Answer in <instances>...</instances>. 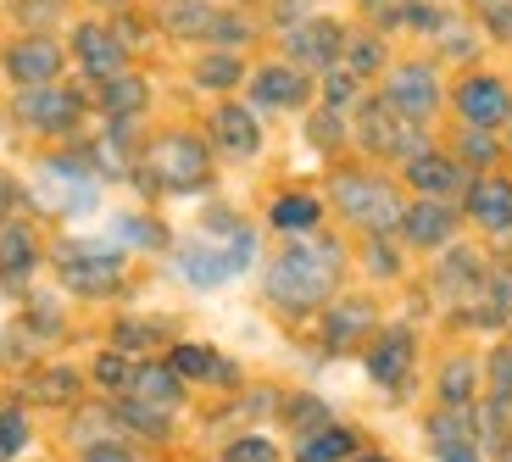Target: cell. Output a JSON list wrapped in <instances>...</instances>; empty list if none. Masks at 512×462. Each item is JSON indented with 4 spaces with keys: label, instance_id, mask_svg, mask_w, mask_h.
<instances>
[{
    "label": "cell",
    "instance_id": "1",
    "mask_svg": "<svg viewBox=\"0 0 512 462\" xmlns=\"http://www.w3.org/2000/svg\"><path fill=\"white\" fill-rule=\"evenodd\" d=\"M340 268H346V251L329 240V234H301L268 262L262 273V290H268L273 307H284L290 318H307L318 312L323 301L334 296V284H340Z\"/></svg>",
    "mask_w": 512,
    "mask_h": 462
},
{
    "label": "cell",
    "instance_id": "2",
    "mask_svg": "<svg viewBox=\"0 0 512 462\" xmlns=\"http://www.w3.org/2000/svg\"><path fill=\"white\" fill-rule=\"evenodd\" d=\"M140 179L156 184L167 195H190L212 184V145L201 134H184V129H167L145 145L140 156Z\"/></svg>",
    "mask_w": 512,
    "mask_h": 462
},
{
    "label": "cell",
    "instance_id": "3",
    "mask_svg": "<svg viewBox=\"0 0 512 462\" xmlns=\"http://www.w3.org/2000/svg\"><path fill=\"white\" fill-rule=\"evenodd\" d=\"M251 257H256V234L234 229V234H201V240H184L179 251H173V268H179V279L195 284V290H218V284L234 279V273H245Z\"/></svg>",
    "mask_w": 512,
    "mask_h": 462
},
{
    "label": "cell",
    "instance_id": "4",
    "mask_svg": "<svg viewBox=\"0 0 512 462\" xmlns=\"http://www.w3.org/2000/svg\"><path fill=\"white\" fill-rule=\"evenodd\" d=\"M334 212L351 223V229H362L368 240H379V234H396L401 229V195L390 179H379V173H340L334 179Z\"/></svg>",
    "mask_w": 512,
    "mask_h": 462
},
{
    "label": "cell",
    "instance_id": "5",
    "mask_svg": "<svg viewBox=\"0 0 512 462\" xmlns=\"http://www.w3.org/2000/svg\"><path fill=\"white\" fill-rule=\"evenodd\" d=\"M56 279L73 290V296H112L117 284H123V251L112 245H90V240H62L56 245Z\"/></svg>",
    "mask_w": 512,
    "mask_h": 462
},
{
    "label": "cell",
    "instance_id": "6",
    "mask_svg": "<svg viewBox=\"0 0 512 462\" xmlns=\"http://www.w3.org/2000/svg\"><path fill=\"white\" fill-rule=\"evenodd\" d=\"M357 145L362 151H373V156H396V162H412V156L423 151V134H418V123H407V117L396 112V106L384 101H362L357 106Z\"/></svg>",
    "mask_w": 512,
    "mask_h": 462
},
{
    "label": "cell",
    "instance_id": "7",
    "mask_svg": "<svg viewBox=\"0 0 512 462\" xmlns=\"http://www.w3.org/2000/svg\"><path fill=\"white\" fill-rule=\"evenodd\" d=\"M12 112H17V123H23V129H34V134H73L78 117H84V95L67 90L62 78H56V84L17 90Z\"/></svg>",
    "mask_w": 512,
    "mask_h": 462
},
{
    "label": "cell",
    "instance_id": "8",
    "mask_svg": "<svg viewBox=\"0 0 512 462\" xmlns=\"http://www.w3.org/2000/svg\"><path fill=\"white\" fill-rule=\"evenodd\" d=\"M39 201L73 218V212H90L95 206V167L84 156H51L39 162Z\"/></svg>",
    "mask_w": 512,
    "mask_h": 462
},
{
    "label": "cell",
    "instance_id": "9",
    "mask_svg": "<svg viewBox=\"0 0 512 462\" xmlns=\"http://www.w3.org/2000/svg\"><path fill=\"white\" fill-rule=\"evenodd\" d=\"M284 51H290V62L301 67V73H329L334 62H340V51H346V28L334 23V17H295L290 28H284Z\"/></svg>",
    "mask_w": 512,
    "mask_h": 462
},
{
    "label": "cell",
    "instance_id": "10",
    "mask_svg": "<svg viewBox=\"0 0 512 462\" xmlns=\"http://www.w3.org/2000/svg\"><path fill=\"white\" fill-rule=\"evenodd\" d=\"M384 101L396 106L407 123H429L440 106V73L429 62H401L390 67V78H384Z\"/></svg>",
    "mask_w": 512,
    "mask_h": 462
},
{
    "label": "cell",
    "instance_id": "11",
    "mask_svg": "<svg viewBox=\"0 0 512 462\" xmlns=\"http://www.w3.org/2000/svg\"><path fill=\"white\" fill-rule=\"evenodd\" d=\"M67 67V45L51 34H23L6 51V78H12L17 90H34V84H56Z\"/></svg>",
    "mask_w": 512,
    "mask_h": 462
},
{
    "label": "cell",
    "instance_id": "12",
    "mask_svg": "<svg viewBox=\"0 0 512 462\" xmlns=\"http://www.w3.org/2000/svg\"><path fill=\"white\" fill-rule=\"evenodd\" d=\"M407 184L423 195V201H457V195H468L474 173H468L457 156L435 151V145H423V151L407 162Z\"/></svg>",
    "mask_w": 512,
    "mask_h": 462
},
{
    "label": "cell",
    "instance_id": "13",
    "mask_svg": "<svg viewBox=\"0 0 512 462\" xmlns=\"http://www.w3.org/2000/svg\"><path fill=\"white\" fill-rule=\"evenodd\" d=\"M73 62L106 84V78L128 73V45H123V34L106 28V23H78L73 28Z\"/></svg>",
    "mask_w": 512,
    "mask_h": 462
},
{
    "label": "cell",
    "instance_id": "14",
    "mask_svg": "<svg viewBox=\"0 0 512 462\" xmlns=\"http://www.w3.org/2000/svg\"><path fill=\"white\" fill-rule=\"evenodd\" d=\"M457 112L468 129H496V123H507L512 117V90L501 84V78L490 73H474L457 84Z\"/></svg>",
    "mask_w": 512,
    "mask_h": 462
},
{
    "label": "cell",
    "instance_id": "15",
    "mask_svg": "<svg viewBox=\"0 0 512 462\" xmlns=\"http://www.w3.org/2000/svg\"><path fill=\"white\" fill-rule=\"evenodd\" d=\"M412 357H418V340H412V329H379L368 340V373H373V385L384 390H401L407 385V373H412Z\"/></svg>",
    "mask_w": 512,
    "mask_h": 462
},
{
    "label": "cell",
    "instance_id": "16",
    "mask_svg": "<svg viewBox=\"0 0 512 462\" xmlns=\"http://www.w3.org/2000/svg\"><path fill=\"white\" fill-rule=\"evenodd\" d=\"M307 95H312V78L295 62H268L251 73V101L268 106V112H295V106H307Z\"/></svg>",
    "mask_w": 512,
    "mask_h": 462
},
{
    "label": "cell",
    "instance_id": "17",
    "mask_svg": "<svg viewBox=\"0 0 512 462\" xmlns=\"http://www.w3.org/2000/svg\"><path fill=\"white\" fill-rule=\"evenodd\" d=\"M401 240L418 245V251H440V245L457 240V212H451V201H412L407 212H401Z\"/></svg>",
    "mask_w": 512,
    "mask_h": 462
},
{
    "label": "cell",
    "instance_id": "18",
    "mask_svg": "<svg viewBox=\"0 0 512 462\" xmlns=\"http://www.w3.org/2000/svg\"><path fill=\"white\" fill-rule=\"evenodd\" d=\"M39 273V240L28 223L6 218L0 223V290H28V279Z\"/></svg>",
    "mask_w": 512,
    "mask_h": 462
},
{
    "label": "cell",
    "instance_id": "19",
    "mask_svg": "<svg viewBox=\"0 0 512 462\" xmlns=\"http://www.w3.org/2000/svg\"><path fill=\"white\" fill-rule=\"evenodd\" d=\"M212 145H218L223 156H256L262 151V123H256V112L251 106H240V101H223L218 112H212Z\"/></svg>",
    "mask_w": 512,
    "mask_h": 462
},
{
    "label": "cell",
    "instance_id": "20",
    "mask_svg": "<svg viewBox=\"0 0 512 462\" xmlns=\"http://www.w3.org/2000/svg\"><path fill=\"white\" fill-rule=\"evenodd\" d=\"M423 429H429V446H435L440 462H479V435H474V424H468V412L440 407Z\"/></svg>",
    "mask_w": 512,
    "mask_h": 462
},
{
    "label": "cell",
    "instance_id": "21",
    "mask_svg": "<svg viewBox=\"0 0 512 462\" xmlns=\"http://www.w3.org/2000/svg\"><path fill=\"white\" fill-rule=\"evenodd\" d=\"M462 206H468V218L485 234H512V184L507 179H474Z\"/></svg>",
    "mask_w": 512,
    "mask_h": 462
},
{
    "label": "cell",
    "instance_id": "22",
    "mask_svg": "<svg viewBox=\"0 0 512 462\" xmlns=\"http://www.w3.org/2000/svg\"><path fill=\"white\" fill-rule=\"evenodd\" d=\"M123 396H134V401H145V407H179L184 401V379L167 362H134V373H128V390Z\"/></svg>",
    "mask_w": 512,
    "mask_h": 462
},
{
    "label": "cell",
    "instance_id": "23",
    "mask_svg": "<svg viewBox=\"0 0 512 462\" xmlns=\"http://www.w3.org/2000/svg\"><path fill=\"white\" fill-rule=\"evenodd\" d=\"M268 223H273L279 234H290V240H301V234H318V229H323V201H318L312 190H284V195H273Z\"/></svg>",
    "mask_w": 512,
    "mask_h": 462
},
{
    "label": "cell",
    "instance_id": "24",
    "mask_svg": "<svg viewBox=\"0 0 512 462\" xmlns=\"http://www.w3.org/2000/svg\"><path fill=\"white\" fill-rule=\"evenodd\" d=\"M167 368L179 379H195V385H240V368L223 362L212 346H173L167 351Z\"/></svg>",
    "mask_w": 512,
    "mask_h": 462
},
{
    "label": "cell",
    "instance_id": "25",
    "mask_svg": "<svg viewBox=\"0 0 512 462\" xmlns=\"http://www.w3.org/2000/svg\"><path fill=\"white\" fill-rule=\"evenodd\" d=\"M373 334V307L368 301H340L334 312H323V346L329 351H351L357 340Z\"/></svg>",
    "mask_w": 512,
    "mask_h": 462
},
{
    "label": "cell",
    "instance_id": "26",
    "mask_svg": "<svg viewBox=\"0 0 512 462\" xmlns=\"http://www.w3.org/2000/svg\"><path fill=\"white\" fill-rule=\"evenodd\" d=\"M357 451H362L357 429L323 424V429H312V435H301V446H295V462H351Z\"/></svg>",
    "mask_w": 512,
    "mask_h": 462
},
{
    "label": "cell",
    "instance_id": "27",
    "mask_svg": "<svg viewBox=\"0 0 512 462\" xmlns=\"http://www.w3.org/2000/svg\"><path fill=\"white\" fill-rule=\"evenodd\" d=\"M162 28L173 39H212V23H218V6L212 0H162Z\"/></svg>",
    "mask_w": 512,
    "mask_h": 462
},
{
    "label": "cell",
    "instance_id": "28",
    "mask_svg": "<svg viewBox=\"0 0 512 462\" xmlns=\"http://www.w3.org/2000/svg\"><path fill=\"white\" fill-rule=\"evenodd\" d=\"M145 101H151V90H145V78H134V73H117L101 84V112L112 117V123H134V117L145 112Z\"/></svg>",
    "mask_w": 512,
    "mask_h": 462
},
{
    "label": "cell",
    "instance_id": "29",
    "mask_svg": "<svg viewBox=\"0 0 512 462\" xmlns=\"http://www.w3.org/2000/svg\"><path fill=\"white\" fill-rule=\"evenodd\" d=\"M474 390H479V368L468 357H451L446 368H440V407L468 412L474 407Z\"/></svg>",
    "mask_w": 512,
    "mask_h": 462
},
{
    "label": "cell",
    "instance_id": "30",
    "mask_svg": "<svg viewBox=\"0 0 512 462\" xmlns=\"http://www.w3.org/2000/svg\"><path fill=\"white\" fill-rule=\"evenodd\" d=\"M240 78H245V62H240V51H212V56H201L195 62V84L201 90H240Z\"/></svg>",
    "mask_w": 512,
    "mask_h": 462
},
{
    "label": "cell",
    "instance_id": "31",
    "mask_svg": "<svg viewBox=\"0 0 512 462\" xmlns=\"http://www.w3.org/2000/svg\"><path fill=\"white\" fill-rule=\"evenodd\" d=\"M323 106H329V112H340V117H346L351 106H362V78L351 73V67L334 62L329 73H323Z\"/></svg>",
    "mask_w": 512,
    "mask_h": 462
},
{
    "label": "cell",
    "instance_id": "32",
    "mask_svg": "<svg viewBox=\"0 0 512 462\" xmlns=\"http://www.w3.org/2000/svg\"><path fill=\"white\" fill-rule=\"evenodd\" d=\"M340 67H351L357 78L379 73V67H384V39H379V34H346V51H340Z\"/></svg>",
    "mask_w": 512,
    "mask_h": 462
},
{
    "label": "cell",
    "instance_id": "33",
    "mask_svg": "<svg viewBox=\"0 0 512 462\" xmlns=\"http://www.w3.org/2000/svg\"><path fill=\"white\" fill-rule=\"evenodd\" d=\"M28 440H34L28 412L23 407H6V412H0V462H17L28 451Z\"/></svg>",
    "mask_w": 512,
    "mask_h": 462
},
{
    "label": "cell",
    "instance_id": "34",
    "mask_svg": "<svg viewBox=\"0 0 512 462\" xmlns=\"http://www.w3.org/2000/svg\"><path fill=\"white\" fill-rule=\"evenodd\" d=\"M34 396L45 401V407H73V401H78V373H67V368L39 373V379H34Z\"/></svg>",
    "mask_w": 512,
    "mask_h": 462
},
{
    "label": "cell",
    "instance_id": "35",
    "mask_svg": "<svg viewBox=\"0 0 512 462\" xmlns=\"http://www.w3.org/2000/svg\"><path fill=\"white\" fill-rule=\"evenodd\" d=\"M218 462H279V446H273L268 435H240V440L223 446Z\"/></svg>",
    "mask_w": 512,
    "mask_h": 462
},
{
    "label": "cell",
    "instance_id": "36",
    "mask_svg": "<svg viewBox=\"0 0 512 462\" xmlns=\"http://www.w3.org/2000/svg\"><path fill=\"white\" fill-rule=\"evenodd\" d=\"M457 162L462 167H468V173H474V167H490V162H496V156H501V145L496 140H490V129H468V134H462V145H457Z\"/></svg>",
    "mask_w": 512,
    "mask_h": 462
},
{
    "label": "cell",
    "instance_id": "37",
    "mask_svg": "<svg viewBox=\"0 0 512 462\" xmlns=\"http://www.w3.org/2000/svg\"><path fill=\"white\" fill-rule=\"evenodd\" d=\"M117 240L140 245V251H156V245H167V234L156 229V218H117Z\"/></svg>",
    "mask_w": 512,
    "mask_h": 462
},
{
    "label": "cell",
    "instance_id": "38",
    "mask_svg": "<svg viewBox=\"0 0 512 462\" xmlns=\"http://www.w3.org/2000/svg\"><path fill=\"white\" fill-rule=\"evenodd\" d=\"M284 418H290L301 435H312V429H323V424H334L329 418V407H323L318 396H295V407H284Z\"/></svg>",
    "mask_w": 512,
    "mask_h": 462
},
{
    "label": "cell",
    "instance_id": "39",
    "mask_svg": "<svg viewBox=\"0 0 512 462\" xmlns=\"http://www.w3.org/2000/svg\"><path fill=\"white\" fill-rule=\"evenodd\" d=\"M128 373H134V362H128L123 351H101V362H95V385L128 390Z\"/></svg>",
    "mask_w": 512,
    "mask_h": 462
},
{
    "label": "cell",
    "instance_id": "40",
    "mask_svg": "<svg viewBox=\"0 0 512 462\" xmlns=\"http://www.w3.org/2000/svg\"><path fill=\"white\" fill-rule=\"evenodd\" d=\"M474 17L496 39H512V0H474Z\"/></svg>",
    "mask_w": 512,
    "mask_h": 462
},
{
    "label": "cell",
    "instance_id": "41",
    "mask_svg": "<svg viewBox=\"0 0 512 462\" xmlns=\"http://www.w3.org/2000/svg\"><path fill=\"white\" fill-rule=\"evenodd\" d=\"M245 39H251V23L234 12H218V23H212V45H223V51H240Z\"/></svg>",
    "mask_w": 512,
    "mask_h": 462
},
{
    "label": "cell",
    "instance_id": "42",
    "mask_svg": "<svg viewBox=\"0 0 512 462\" xmlns=\"http://www.w3.org/2000/svg\"><path fill=\"white\" fill-rule=\"evenodd\" d=\"M485 373H490V390H496V396H512V346H496V351H490Z\"/></svg>",
    "mask_w": 512,
    "mask_h": 462
},
{
    "label": "cell",
    "instance_id": "43",
    "mask_svg": "<svg viewBox=\"0 0 512 462\" xmlns=\"http://www.w3.org/2000/svg\"><path fill=\"white\" fill-rule=\"evenodd\" d=\"M78 462H140V457H134V446H128V440H90Z\"/></svg>",
    "mask_w": 512,
    "mask_h": 462
},
{
    "label": "cell",
    "instance_id": "44",
    "mask_svg": "<svg viewBox=\"0 0 512 462\" xmlns=\"http://www.w3.org/2000/svg\"><path fill=\"white\" fill-rule=\"evenodd\" d=\"M435 34H440V45H446L451 56H474V51H479L474 39H468V28H451L446 17H440V28H435Z\"/></svg>",
    "mask_w": 512,
    "mask_h": 462
},
{
    "label": "cell",
    "instance_id": "45",
    "mask_svg": "<svg viewBox=\"0 0 512 462\" xmlns=\"http://www.w3.org/2000/svg\"><path fill=\"white\" fill-rule=\"evenodd\" d=\"M312 140H318V145H340V112H329V106H323V112L318 117H312Z\"/></svg>",
    "mask_w": 512,
    "mask_h": 462
},
{
    "label": "cell",
    "instance_id": "46",
    "mask_svg": "<svg viewBox=\"0 0 512 462\" xmlns=\"http://www.w3.org/2000/svg\"><path fill=\"white\" fill-rule=\"evenodd\" d=\"M12 201H17V184L0 173V223H6V212H12Z\"/></svg>",
    "mask_w": 512,
    "mask_h": 462
},
{
    "label": "cell",
    "instance_id": "47",
    "mask_svg": "<svg viewBox=\"0 0 512 462\" xmlns=\"http://www.w3.org/2000/svg\"><path fill=\"white\" fill-rule=\"evenodd\" d=\"M351 462H396V457H384V451H357Z\"/></svg>",
    "mask_w": 512,
    "mask_h": 462
},
{
    "label": "cell",
    "instance_id": "48",
    "mask_svg": "<svg viewBox=\"0 0 512 462\" xmlns=\"http://www.w3.org/2000/svg\"><path fill=\"white\" fill-rule=\"evenodd\" d=\"M301 6H307V0H284V6H279V17L290 12V23H295V12H301Z\"/></svg>",
    "mask_w": 512,
    "mask_h": 462
},
{
    "label": "cell",
    "instance_id": "49",
    "mask_svg": "<svg viewBox=\"0 0 512 462\" xmlns=\"http://www.w3.org/2000/svg\"><path fill=\"white\" fill-rule=\"evenodd\" d=\"M362 6H368V12H384V6H396V0H362Z\"/></svg>",
    "mask_w": 512,
    "mask_h": 462
},
{
    "label": "cell",
    "instance_id": "50",
    "mask_svg": "<svg viewBox=\"0 0 512 462\" xmlns=\"http://www.w3.org/2000/svg\"><path fill=\"white\" fill-rule=\"evenodd\" d=\"M95 6H128V0H95Z\"/></svg>",
    "mask_w": 512,
    "mask_h": 462
},
{
    "label": "cell",
    "instance_id": "51",
    "mask_svg": "<svg viewBox=\"0 0 512 462\" xmlns=\"http://www.w3.org/2000/svg\"><path fill=\"white\" fill-rule=\"evenodd\" d=\"M501 462H512V446H501Z\"/></svg>",
    "mask_w": 512,
    "mask_h": 462
},
{
    "label": "cell",
    "instance_id": "52",
    "mask_svg": "<svg viewBox=\"0 0 512 462\" xmlns=\"http://www.w3.org/2000/svg\"><path fill=\"white\" fill-rule=\"evenodd\" d=\"M56 6H62V0H56Z\"/></svg>",
    "mask_w": 512,
    "mask_h": 462
}]
</instances>
